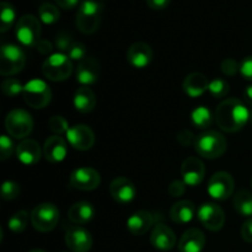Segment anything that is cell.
I'll use <instances>...</instances> for the list:
<instances>
[{
  "instance_id": "1",
  "label": "cell",
  "mask_w": 252,
  "mask_h": 252,
  "mask_svg": "<svg viewBox=\"0 0 252 252\" xmlns=\"http://www.w3.org/2000/svg\"><path fill=\"white\" fill-rule=\"evenodd\" d=\"M217 125L226 133H235L243 129L250 121V111L245 103L238 98H226L217 107Z\"/></svg>"
},
{
  "instance_id": "2",
  "label": "cell",
  "mask_w": 252,
  "mask_h": 252,
  "mask_svg": "<svg viewBox=\"0 0 252 252\" xmlns=\"http://www.w3.org/2000/svg\"><path fill=\"white\" fill-rule=\"evenodd\" d=\"M103 5L96 0H84L79 5L75 24L84 34H93L97 31L102 17Z\"/></svg>"
},
{
  "instance_id": "3",
  "label": "cell",
  "mask_w": 252,
  "mask_h": 252,
  "mask_svg": "<svg viewBox=\"0 0 252 252\" xmlns=\"http://www.w3.org/2000/svg\"><path fill=\"white\" fill-rule=\"evenodd\" d=\"M228 142L221 133L217 130H206L196 138L194 149L206 159H218L226 152Z\"/></svg>"
},
{
  "instance_id": "4",
  "label": "cell",
  "mask_w": 252,
  "mask_h": 252,
  "mask_svg": "<svg viewBox=\"0 0 252 252\" xmlns=\"http://www.w3.org/2000/svg\"><path fill=\"white\" fill-rule=\"evenodd\" d=\"M26 56L16 44H4L0 48V74L2 76L16 75L25 68Z\"/></svg>"
},
{
  "instance_id": "5",
  "label": "cell",
  "mask_w": 252,
  "mask_h": 252,
  "mask_svg": "<svg viewBox=\"0 0 252 252\" xmlns=\"http://www.w3.org/2000/svg\"><path fill=\"white\" fill-rule=\"evenodd\" d=\"M73 73V63L68 56L54 53L44 61L42 74L51 81H64Z\"/></svg>"
},
{
  "instance_id": "6",
  "label": "cell",
  "mask_w": 252,
  "mask_h": 252,
  "mask_svg": "<svg viewBox=\"0 0 252 252\" xmlns=\"http://www.w3.org/2000/svg\"><path fill=\"white\" fill-rule=\"evenodd\" d=\"M22 97L26 105L34 110L44 108L52 100V91L48 84L39 79H33L24 86Z\"/></svg>"
},
{
  "instance_id": "7",
  "label": "cell",
  "mask_w": 252,
  "mask_h": 252,
  "mask_svg": "<svg viewBox=\"0 0 252 252\" xmlns=\"http://www.w3.org/2000/svg\"><path fill=\"white\" fill-rule=\"evenodd\" d=\"M31 223L37 231L48 233L57 226L59 221V209L53 203H41L31 212Z\"/></svg>"
},
{
  "instance_id": "8",
  "label": "cell",
  "mask_w": 252,
  "mask_h": 252,
  "mask_svg": "<svg viewBox=\"0 0 252 252\" xmlns=\"http://www.w3.org/2000/svg\"><path fill=\"white\" fill-rule=\"evenodd\" d=\"M5 128L15 139H25L33 129V120L27 111L16 108L7 113L5 118Z\"/></svg>"
},
{
  "instance_id": "9",
  "label": "cell",
  "mask_w": 252,
  "mask_h": 252,
  "mask_svg": "<svg viewBox=\"0 0 252 252\" xmlns=\"http://www.w3.org/2000/svg\"><path fill=\"white\" fill-rule=\"evenodd\" d=\"M15 32L20 43L26 47L37 46V43L41 41V24L39 20L31 14L20 17Z\"/></svg>"
},
{
  "instance_id": "10",
  "label": "cell",
  "mask_w": 252,
  "mask_h": 252,
  "mask_svg": "<svg viewBox=\"0 0 252 252\" xmlns=\"http://www.w3.org/2000/svg\"><path fill=\"white\" fill-rule=\"evenodd\" d=\"M235 189V181L229 172L219 171L209 179L207 192L209 196L217 201H224L233 196Z\"/></svg>"
},
{
  "instance_id": "11",
  "label": "cell",
  "mask_w": 252,
  "mask_h": 252,
  "mask_svg": "<svg viewBox=\"0 0 252 252\" xmlns=\"http://www.w3.org/2000/svg\"><path fill=\"white\" fill-rule=\"evenodd\" d=\"M69 184L79 191H94L100 186L101 176L93 167H79L71 172Z\"/></svg>"
},
{
  "instance_id": "12",
  "label": "cell",
  "mask_w": 252,
  "mask_h": 252,
  "mask_svg": "<svg viewBox=\"0 0 252 252\" xmlns=\"http://www.w3.org/2000/svg\"><path fill=\"white\" fill-rule=\"evenodd\" d=\"M202 225L209 231H219L225 224V214L223 209L214 203L202 204L197 212Z\"/></svg>"
},
{
  "instance_id": "13",
  "label": "cell",
  "mask_w": 252,
  "mask_h": 252,
  "mask_svg": "<svg viewBox=\"0 0 252 252\" xmlns=\"http://www.w3.org/2000/svg\"><path fill=\"white\" fill-rule=\"evenodd\" d=\"M66 140L75 150L85 152L91 149L95 144V134L93 129L86 125H75L66 132Z\"/></svg>"
},
{
  "instance_id": "14",
  "label": "cell",
  "mask_w": 252,
  "mask_h": 252,
  "mask_svg": "<svg viewBox=\"0 0 252 252\" xmlns=\"http://www.w3.org/2000/svg\"><path fill=\"white\" fill-rule=\"evenodd\" d=\"M65 244L71 252H89L93 248V236L83 226L74 225L66 230Z\"/></svg>"
},
{
  "instance_id": "15",
  "label": "cell",
  "mask_w": 252,
  "mask_h": 252,
  "mask_svg": "<svg viewBox=\"0 0 252 252\" xmlns=\"http://www.w3.org/2000/svg\"><path fill=\"white\" fill-rule=\"evenodd\" d=\"M182 180L187 186L196 187L202 184L206 176V167L202 160L198 158H187L184 160L181 166Z\"/></svg>"
},
{
  "instance_id": "16",
  "label": "cell",
  "mask_w": 252,
  "mask_h": 252,
  "mask_svg": "<svg viewBox=\"0 0 252 252\" xmlns=\"http://www.w3.org/2000/svg\"><path fill=\"white\" fill-rule=\"evenodd\" d=\"M110 193L112 198L120 204H128L134 201L137 189L127 177H116L110 185Z\"/></svg>"
},
{
  "instance_id": "17",
  "label": "cell",
  "mask_w": 252,
  "mask_h": 252,
  "mask_svg": "<svg viewBox=\"0 0 252 252\" xmlns=\"http://www.w3.org/2000/svg\"><path fill=\"white\" fill-rule=\"evenodd\" d=\"M100 78V63L93 57H86L79 62L76 68V80L83 86H89L95 84Z\"/></svg>"
},
{
  "instance_id": "18",
  "label": "cell",
  "mask_w": 252,
  "mask_h": 252,
  "mask_svg": "<svg viewBox=\"0 0 252 252\" xmlns=\"http://www.w3.org/2000/svg\"><path fill=\"white\" fill-rule=\"evenodd\" d=\"M152 47L144 42H135L128 48L127 51V61L132 66L137 69H143L149 65L153 61Z\"/></svg>"
},
{
  "instance_id": "19",
  "label": "cell",
  "mask_w": 252,
  "mask_h": 252,
  "mask_svg": "<svg viewBox=\"0 0 252 252\" xmlns=\"http://www.w3.org/2000/svg\"><path fill=\"white\" fill-rule=\"evenodd\" d=\"M150 243L157 250L170 251L176 245V235L170 226L157 224L150 235Z\"/></svg>"
},
{
  "instance_id": "20",
  "label": "cell",
  "mask_w": 252,
  "mask_h": 252,
  "mask_svg": "<svg viewBox=\"0 0 252 252\" xmlns=\"http://www.w3.org/2000/svg\"><path fill=\"white\" fill-rule=\"evenodd\" d=\"M16 157L21 164L26 166L36 165L41 160L42 150L38 143L33 139H24L16 147Z\"/></svg>"
},
{
  "instance_id": "21",
  "label": "cell",
  "mask_w": 252,
  "mask_h": 252,
  "mask_svg": "<svg viewBox=\"0 0 252 252\" xmlns=\"http://www.w3.org/2000/svg\"><path fill=\"white\" fill-rule=\"evenodd\" d=\"M43 154L49 162H61L68 154V145L61 135H52L43 145Z\"/></svg>"
},
{
  "instance_id": "22",
  "label": "cell",
  "mask_w": 252,
  "mask_h": 252,
  "mask_svg": "<svg viewBox=\"0 0 252 252\" xmlns=\"http://www.w3.org/2000/svg\"><path fill=\"white\" fill-rule=\"evenodd\" d=\"M154 224L153 214L148 211H138L127 219V229L132 235L142 236L150 230Z\"/></svg>"
},
{
  "instance_id": "23",
  "label": "cell",
  "mask_w": 252,
  "mask_h": 252,
  "mask_svg": "<svg viewBox=\"0 0 252 252\" xmlns=\"http://www.w3.org/2000/svg\"><path fill=\"white\" fill-rule=\"evenodd\" d=\"M204 246L206 236L197 228H191L185 231L179 241L180 252H202Z\"/></svg>"
},
{
  "instance_id": "24",
  "label": "cell",
  "mask_w": 252,
  "mask_h": 252,
  "mask_svg": "<svg viewBox=\"0 0 252 252\" xmlns=\"http://www.w3.org/2000/svg\"><path fill=\"white\" fill-rule=\"evenodd\" d=\"M182 88L189 97H199L209 89L208 78L198 71L191 73L185 78Z\"/></svg>"
},
{
  "instance_id": "25",
  "label": "cell",
  "mask_w": 252,
  "mask_h": 252,
  "mask_svg": "<svg viewBox=\"0 0 252 252\" xmlns=\"http://www.w3.org/2000/svg\"><path fill=\"white\" fill-rule=\"evenodd\" d=\"M196 206L191 201H179L170 209V218L174 223L184 225L193 220L196 216Z\"/></svg>"
},
{
  "instance_id": "26",
  "label": "cell",
  "mask_w": 252,
  "mask_h": 252,
  "mask_svg": "<svg viewBox=\"0 0 252 252\" xmlns=\"http://www.w3.org/2000/svg\"><path fill=\"white\" fill-rule=\"evenodd\" d=\"M95 208L90 202L80 201L74 203L68 211V218L78 225L90 223L95 217Z\"/></svg>"
},
{
  "instance_id": "27",
  "label": "cell",
  "mask_w": 252,
  "mask_h": 252,
  "mask_svg": "<svg viewBox=\"0 0 252 252\" xmlns=\"http://www.w3.org/2000/svg\"><path fill=\"white\" fill-rule=\"evenodd\" d=\"M74 107L80 113H89L96 106V95L89 86H80L74 94Z\"/></svg>"
},
{
  "instance_id": "28",
  "label": "cell",
  "mask_w": 252,
  "mask_h": 252,
  "mask_svg": "<svg viewBox=\"0 0 252 252\" xmlns=\"http://www.w3.org/2000/svg\"><path fill=\"white\" fill-rule=\"evenodd\" d=\"M233 204L235 211L243 217H252V193L248 189H240L234 196Z\"/></svg>"
},
{
  "instance_id": "29",
  "label": "cell",
  "mask_w": 252,
  "mask_h": 252,
  "mask_svg": "<svg viewBox=\"0 0 252 252\" xmlns=\"http://www.w3.org/2000/svg\"><path fill=\"white\" fill-rule=\"evenodd\" d=\"M191 121L194 127H197L198 129H207L213 123V115L209 108L199 106L192 111Z\"/></svg>"
},
{
  "instance_id": "30",
  "label": "cell",
  "mask_w": 252,
  "mask_h": 252,
  "mask_svg": "<svg viewBox=\"0 0 252 252\" xmlns=\"http://www.w3.org/2000/svg\"><path fill=\"white\" fill-rule=\"evenodd\" d=\"M31 217H29V213L24 209L21 211H17L16 213L12 214L11 217L7 220V226H9L10 230L15 234H20L22 231H25V229L29 225V219Z\"/></svg>"
},
{
  "instance_id": "31",
  "label": "cell",
  "mask_w": 252,
  "mask_h": 252,
  "mask_svg": "<svg viewBox=\"0 0 252 252\" xmlns=\"http://www.w3.org/2000/svg\"><path fill=\"white\" fill-rule=\"evenodd\" d=\"M39 20L46 25H53L61 19V12L56 5L51 2H44L38 7Z\"/></svg>"
},
{
  "instance_id": "32",
  "label": "cell",
  "mask_w": 252,
  "mask_h": 252,
  "mask_svg": "<svg viewBox=\"0 0 252 252\" xmlns=\"http://www.w3.org/2000/svg\"><path fill=\"white\" fill-rule=\"evenodd\" d=\"M16 19V11H15V7L12 6L11 2L2 1L1 2V14H0V31L4 33L7 30H10V27L12 26V24L15 22Z\"/></svg>"
},
{
  "instance_id": "33",
  "label": "cell",
  "mask_w": 252,
  "mask_h": 252,
  "mask_svg": "<svg viewBox=\"0 0 252 252\" xmlns=\"http://www.w3.org/2000/svg\"><path fill=\"white\" fill-rule=\"evenodd\" d=\"M209 93L214 98H223L230 93V85L221 78H216L209 81Z\"/></svg>"
},
{
  "instance_id": "34",
  "label": "cell",
  "mask_w": 252,
  "mask_h": 252,
  "mask_svg": "<svg viewBox=\"0 0 252 252\" xmlns=\"http://www.w3.org/2000/svg\"><path fill=\"white\" fill-rule=\"evenodd\" d=\"M1 90L2 93H4V95L7 96V97H16L20 94L22 95L24 85H22L21 81L17 80V79L7 78L1 83Z\"/></svg>"
},
{
  "instance_id": "35",
  "label": "cell",
  "mask_w": 252,
  "mask_h": 252,
  "mask_svg": "<svg viewBox=\"0 0 252 252\" xmlns=\"http://www.w3.org/2000/svg\"><path fill=\"white\" fill-rule=\"evenodd\" d=\"M73 36H71L69 32L66 31H61L56 36V39H54V46L56 48L58 49L59 53H68L70 47L73 46L74 43Z\"/></svg>"
},
{
  "instance_id": "36",
  "label": "cell",
  "mask_w": 252,
  "mask_h": 252,
  "mask_svg": "<svg viewBox=\"0 0 252 252\" xmlns=\"http://www.w3.org/2000/svg\"><path fill=\"white\" fill-rule=\"evenodd\" d=\"M49 129L53 133H56V135H62L66 132L70 127L68 125V121L63 117V116H52L48 121Z\"/></svg>"
},
{
  "instance_id": "37",
  "label": "cell",
  "mask_w": 252,
  "mask_h": 252,
  "mask_svg": "<svg viewBox=\"0 0 252 252\" xmlns=\"http://www.w3.org/2000/svg\"><path fill=\"white\" fill-rule=\"evenodd\" d=\"M20 185L14 181H5L1 186V198L5 201H12L20 196Z\"/></svg>"
},
{
  "instance_id": "38",
  "label": "cell",
  "mask_w": 252,
  "mask_h": 252,
  "mask_svg": "<svg viewBox=\"0 0 252 252\" xmlns=\"http://www.w3.org/2000/svg\"><path fill=\"white\" fill-rule=\"evenodd\" d=\"M14 150L15 147L12 140L7 135L2 134L0 137V160L5 161V160L9 159L12 155V153H14Z\"/></svg>"
},
{
  "instance_id": "39",
  "label": "cell",
  "mask_w": 252,
  "mask_h": 252,
  "mask_svg": "<svg viewBox=\"0 0 252 252\" xmlns=\"http://www.w3.org/2000/svg\"><path fill=\"white\" fill-rule=\"evenodd\" d=\"M86 53H88V49H86L85 44L81 43V42H74L73 46L70 47L66 54H68L71 61L81 62L83 59L86 58Z\"/></svg>"
},
{
  "instance_id": "40",
  "label": "cell",
  "mask_w": 252,
  "mask_h": 252,
  "mask_svg": "<svg viewBox=\"0 0 252 252\" xmlns=\"http://www.w3.org/2000/svg\"><path fill=\"white\" fill-rule=\"evenodd\" d=\"M220 70L226 76H235L240 70V65L233 58H225L220 64Z\"/></svg>"
},
{
  "instance_id": "41",
  "label": "cell",
  "mask_w": 252,
  "mask_h": 252,
  "mask_svg": "<svg viewBox=\"0 0 252 252\" xmlns=\"http://www.w3.org/2000/svg\"><path fill=\"white\" fill-rule=\"evenodd\" d=\"M196 138L189 129H182L177 133V140L182 147H189L196 143Z\"/></svg>"
},
{
  "instance_id": "42",
  "label": "cell",
  "mask_w": 252,
  "mask_h": 252,
  "mask_svg": "<svg viewBox=\"0 0 252 252\" xmlns=\"http://www.w3.org/2000/svg\"><path fill=\"white\" fill-rule=\"evenodd\" d=\"M186 186L187 185L185 184L184 180H175V181L170 184L167 191H169L171 197H181L185 193V191H186Z\"/></svg>"
},
{
  "instance_id": "43",
  "label": "cell",
  "mask_w": 252,
  "mask_h": 252,
  "mask_svg": "<svg viewBox=\"0 0 252 252\" xmlns=\"http://www.w3.org/2000/svg\"><path fill=\"white\" fill-rule=\"evenodd\" d=\"M240 73L246 80L252 81V56L246 57L240 64Z\"/></svg>"
},
{
  "instance_id": "44",
  "label": "cell",
  "mask_w": 252,
  "mask_h": 252,
  "mask_svg": "<svg viewBox=\"0 0 252 252\" xmlns=\"http://www.w3.org/2000/svg\"><path fill=\"white\" fill-rule=\"evenodd\" d=\"M241 238L246 243L252 244V218L248 219L241 226Z\"/></svg>"
},
{
  "instance_id": "45",
  "label": "cell",
  "mask_w": 252,
  "mask_h": 252,
  "mask_svg": "<svg viewBox=\"0 0 252 252\" xmlns=\"http://www.w3.org/2000/svg\"><path fill=\"white\" fill-rule=\"evenodd\" d=\"M152 10H164L170 5L171 0H145Z\"/></svg>"
},
{
  "instance_id": "46",
  "label": "cell",
  "mask_w": 252,
  "mask_h": 252,
  "mask_svg": "<svg viewBox=\"0 0 252 252\" xmlns=\"http://www.w3.org/2000/svg\"><path fill=\"white\" fill-rule=\"evenodd\" d=\"M36 47L37 49H38L39 53L44 54V56H47V54H49L53 51V46H52L51 42L47 41V39H41V41L37 43Z\"/></svg>"
},
{
  "instance_id": "47",
  "label": "cell",
  "mask_w": 252,
  "mask_h": 252,
  "mask_svg": "<svg viewBox=\"0 0 252 252\" xmlns=\"http://www.w3.org/2000/svg\"><path fill=\"white\" fill-rule=\"evenodd\" d=\"M54 1H56L57 4L62 7V9L69 10V9H73V7H75L76 5H78L79 0H54Z\"/></svg>"
},
{
  "instance_id": "48",
  "label": "cell",
  "mask_w": 252,
  "mask_h": 252,
  "mask_svg": "<svg viewBox=\"0 0 252 252\" xmlns=\"http://www.w3.org/2000/svg\"><path fill=\"white\" fill-rule=\"evenodd\" d=\"M244 100L246 101L248 105L252 106V85L246 86V89L244 90Z\"/></svg>"
},
{
  "instance_id": "49",
  "label": "cell",
  "mask_w": 252,
  "mask_h": 252,
  "mask_svg": "<svg viewBox=\"0 0 252 252\" xmlns=\"http://www.w3.org/2000/svg\"><path fill=\"white\" fill-rule=\"evenodd\" d=\"M30 252H47V251H44V250H38V249H37V250H32V251H30Z\"/></svg>"
},
{
  "instance_id": "50",
  "label": "cell",
  "mask_w": 252,
  "mask_h": 252,
  "mask_svg": "<svg viewBox=\"0 0 252 252\" xmlns=\"http://www.w3.org/2000/svg\"><path fill=\"white\" fill-rule=\"evenodd\" d=\"M250 121H251V123H252V111L250 112Z\"/></svg>"
},
{
  "instance_id": "51",
  "label": "cell",
  "mask_w": 252,
  "mask_h": 252,
  "mask_svg": "<svg viewBox=\"0 0 252 252\" xmlns=\"http://www.w3.org/2000/svg\"><path fill=\"white\" fill-rule=\"evenodd\" d=\"M63 252H66V251H63Z\"/></svg>"
}]
</instances>
